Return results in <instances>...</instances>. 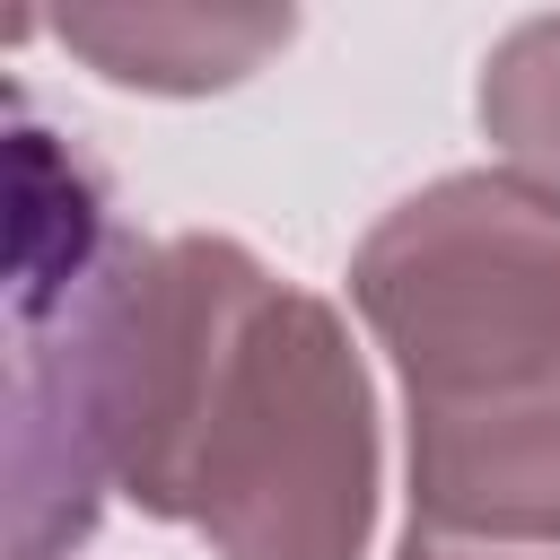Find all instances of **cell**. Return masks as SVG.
<instances>
[{"mask_svg": "<svg viewBox=\"0 0 560 560\" xmlns=\"http://www.w3.org/2000/svg\"><path fill=\"white\" fill-rule=\"evenodd\" d=\"M105 472L210 560H368L385 438L341 306L236 236H140L105 341Z\"/></svg>", "mask_w": 560, "mask_h": 560, "instance_id": "cell-1", "label": "cell"}, {"mask_svg": "<svg viewBox=\"0 0 560 560\" xmlns=\"http://www.w3.org/2000/svg\"><path fill=\"white\" fill-rule=\"evenodd\" d=\"M350 306L402 402L560 368V210L499 166L402 192L350 254Z\"/></svg>", "mask_w": 560, "mask_h": 560, "instance_id": "cell-2", "label": "cell"}, {"mask_svg": "<svg viewBox=\"0 0 560 560\" xmlns=\"http://www.w3.org/2000/svg\"><path fill=\"white\" fill-rule=\"evenodd\" d=\"M131 228L105 210V184H79L61 219V271L18 254V394H9V516L18 560H52L88 542L105 472V341L131 271Z\"/></svg>", "mask_w": 560, "mask_h": 560, "instance_id": "cell-3", "label": "cell"}, {"mask_svg": "<svg viewBox=\"0 0 560 560\" xmlns=\"http://www.w3.org/2000/svg\"><path fill=\"white\" fill-rule=\"evenodd\" d=\"M402 525L464 542H560V368L402 402Z\"/></svg>", "mask_w": 560, "mask_h": 560, "instance_id": "cell-4", "label": "cell"}, {"mask_svg": "<svg viewBox=\"0 0 560 560\" xmlns=\"http://www.w3.org/2000/svg\"><path fill=\"white\" fill-rule=\"evenodd\" d=\"M289 35L298 9H201V0H105L52 18V44L70 61L140 96H219L254 79L271 52H289Z\"/></svg>", "mask_w": 560, "mask_h": 560, "instance_id": "cell-5", "label": "cell"}, {"mask_svg": "<svg viewBox=\"0 0 560 560\" xmlns=\"http://www.w3.org/2000/svg\"><path fill=\"white\" fill-rule=\"evenodd\" d=\"M472 114H481V140L499 149V175H516L525 192L560 210V9L516 18L481 52Z\"/></svg>", "mask_w": 560, "mask_h": 560, "instance_id": "cell-6", "label": "cell"}, {"mask_svg": "<svg viewBox=\"0 0 560 560\" xmlns=\"http://www.w3.org/2000/svg\"><path fill=\"white\" fill-rule=\"evenodd\" d=\"M394 560H560V542H464V534H429V525H402Z\"/></svg>", "mask_w": 560, "mask_h": 560, "instance_id": "cell-7", "label": "cell"}]
</instances>
